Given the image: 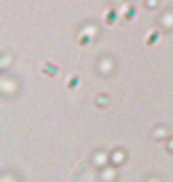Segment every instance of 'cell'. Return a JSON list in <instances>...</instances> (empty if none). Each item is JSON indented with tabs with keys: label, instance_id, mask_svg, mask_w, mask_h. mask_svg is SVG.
I'll return each instance as SVG.
<instances>
[{
	"label": "cell",
	"instance_id": "1",
	"mask_svg": "<svg viewBox=\"0 0 173 182\" xmlns=\"http://www.w3.org/2000/svg\"><path fill=\"white\" fill-rule=\"evenodd\" d=\"M115 19H116V13H115L114 10H109V12H108V14H107V22H108V23H111V22H114Z\"/></svg>",
	"mask_w": 173,
	"mask_h": 182
}]
</instances>
